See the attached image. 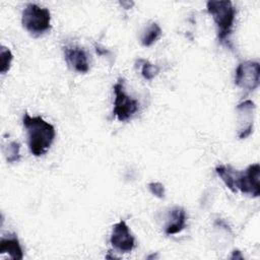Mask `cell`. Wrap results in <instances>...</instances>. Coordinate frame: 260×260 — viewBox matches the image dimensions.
I'll list each match as a JSON object with an SVG mask.
<instances>
[{"label":"cell","mask_w":260,"mask_h":260,"mask_svg":"<svg viewBox=\"0 0 260 260\" xmlns=\"http://www.w3.org/2000/svg\"><path fill=\"white\" fill-rule=\"evenodd\" d=\"M64 59L67 65L78 73H87L89 70V63L87 54L83 48L77 45H66L63 47Z\"/></svg>","instance_id":"obj_9"},{"label":"cell","mask_w":260,"mask_h":260,"mask_svg":"<svg viewBox=\"0 0 260 260\" xmlns=\"http://www.w3.org/2000/svg\"><path fill=\"white\" fill-rule=\"evenodd\" d=\"M12 60H13V55H12L11 51L5 46H1V48H0V72L2 74H5L10 69Z\"/></svg>","instance_id":"obj_15"},{"label":"cell","mask_w":260,"mask_h":260,"mask_svg":"<svg viewBox=\"0 0 260 260\" xmlns=\"http://www.w3.org/2000/svg\"><path fill=\"white\" fill-rule=\"evenodd\" d=\"M0 254H8L13 260L23 258V250L16 234H8L0 240Z\"/></svg>","instance_id":"obj_10"},{"label":"cell","mask_w":260,"mask_h":260,"mask_svg":"<svg viewBox=\"0 0 260 260\" xmlns=\"http://www.w3.org/2000/svg\"><path fill=\"white\" fill-rule=\"evenodd\" d=\"M3 155L8 164L17 162L21 155H20V143L18 141H10L7 144L3 145L2 147Z\"/></svg>","instance_id":"obj_13"},{"label":"cell","mask_w":260,"mask_h":260,"mask_svg":"<svg viewBox=\"0 0 260 260\" xmlns=\"http://www.w3.org/2000/svg\"><path fill=\"white\" fill-rule=\"evenodd\" d=\"M236 110L238 113V137L245 139L253 131L255 104L251 100H246L241 102L236 107Z\"/></svg>","instance_id":"obj_8"},{"label":"cell","mask_w":260,"mask_h":260,"mask_svg":"<svg viewBox=\"0 0 260 260\" xmlns=\"http://www.w3.org/2000/svg\"><path fill=\"white\" fill-rule=\"evenodd\" d=\"M120 4L122 5V6H124V8L125 9H129V8H131L132 6H133V4H134V2H125V1H122V2H120Z\"/></svg>","instance_id":"obj_18"},{"label":"cell","mask_w":260,"mask_h":260,"mask_svg":"<svg viewBox=\"0 0 260 260\" xmlns=\"http://www.w3.org/2000/svg\"><path fill=\"white\" fill-rule=\"evenodd\" d=\"M161 36V28L156 22H151L141 36V44L144 47H150Z\"/></svg>","instance_id":"obj_12"},{"label":"cell","mask_w":260,"mask_h":260,"mask_svg":"<svg viewBox=\"0 0 260 260\" xmlns=\"http://www.w3.org/2000/svg\"><path fill=\"white\" fill-rule=\"evenodd\" d=\"M147 187H148L149 192L152 195H154L155 197H157L159 199L165 198L166 191H165V186L161 183H159V182H150V183H148Z\"/></svg>","instance_id":"obj_16"},{"label":"cell","mask_w":260,"mask_h":260,"mask_svg":"<svg viewBox=\"0 0 260 260\" xmlns=\"http://www.w3.org/2000/svg\"><path fill=\"white\" fill-rule=\"evenodd\" d=\"M186 226V211L181 206H175L170 212V221L165 228L167 235H174L182 232Z\"/></svg>","instance_id":"obj_11"},{"label":"cell","mask_w":260,"mask_h":260,"mask_svg":"<svg viewBox=\"0 0 260 260\" xmlns=\"http://www.w3.org/2000/svg\"><path fill=\"white\" fill-rule=\"evenodd\" d=\"M260 166L259 164L250 165L244 171L235 169L234 186L236 191L240 190L243 194H248L252 197L260 195Z\"/></svg>","instance_id":"obj_5"},{"label":"cell","mask_w":260,"mask_h":260,"mask_svg":"<svg viewBox=\"0 0 260 260\" xmlns=\"http://www.w3.org/2000/svg\"><path fill=\"white\" fill-rule=\"evenodd\" d=\"M113 88L115 93L113 115H115L120 122H126L138 111L139 103L137 100L127 94L124 78H119Z\"/></svg>","instance_id":"obj_4"},{"label":"cell","mask_w":260,"mask_h":260,"mask_svg":"<svg viewBox=\"0 0 260 260\" xmlns=\"http://www.w3.org/2000/svg\"><path fill=\"white\" fill-rule=\"evenodd\" d=\"M110 243L114 249L121 253H128L134 249L135 239L124 220H120L113 225Z\"/></svg>","instance_id":"obj_7"},{"label":"cell","mask_w":260,"mask_h":260,"mask_svg":"<svg viewBox=\"0 0 260 260\" xmlns=\"http://www.w3.org/2000/svg\"><path fill=\"white\" fill-rule=\"evenodd\" d=\"M138 63H141V75L146 80H152L159 72V67L151 64L145 59H138Z\"/></svg>","instance_id":"obj_14"},{"label":"cell","mask_w":260,"mask_h":260,"mask_svg":"<svg viewBox=\"0 0 260 260\" xmlns=\"http://www.w3.org/2000/svg\"><path fill=\"white\" fill-rule=\"evenodd\" d=\"M22 124L26 130L27 145L32 155H44L51 147L56 136L55 127L41 116L31 117L24 112Z\"/></svg>","instance_id":"obj_1"},{"label":"cell","mask_w":260,"mask_h":260,"mask_svg":"<svg viewBox=\"0 0 260 260\" xmlns=\"http://www.w3.org/2000/svg\"><path fill=\"white\" fill-rule=\"evenodd\" d=\"M207 12L212 16L220 43L225 42L233 31L236 9L231 1H207Z\"/></svg>","instance_id":"obj_2"},{"label":"cell","mask_w":260,"mask_h":260,"mask_svg":"<svg viewBox=\"0 0 260 260\" xmlns=\"http://www.w3.org/2000/svg\"><path fill=\"white\" fill-rule=\"evenodd\" d=\"M260 83V64L257 61H242L235 72V84L245 90H255Z\"/></svg>","instance_id":"obj_6"},{"label":"cell","mask_w":260,"mask_h":260,"mask_svg":"<svg viewBox=\"0 0 260 260\" xmlns=\"http://www.w3.org/2000/svg\"><path fill=\"white\" fill-rule=\"evenodd\" d=\"M231 259H243V256L241 255V252L239 250H234Z\"/></svg>","instance_id":"obj_17"},{"label":"cell","mask_w":260,"mask_h":260,"mask_svg":"<svg viewBox=\"0 0 260 260\" xmlns=\"http://www.w3.org/2000/svg\"><path fill=\"white\" fill-rule=\"evenodd\" d=\"M21 24L32 37H40L51 29V13L48 8L28 3L22 11Z\"/></svg>","instance_id":"obj_3"}]
</instances>
